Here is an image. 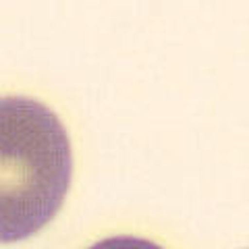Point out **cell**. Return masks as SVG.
<instances>
[{
  "label": "cell",
  "mask_w": 249,
  "mask_h": 249,
  "mask_svg": "<svg viewBox=\"0 0 249 249\" xmlns=\"http://www.w3.org/2000/svg\"><path fill=\"white\" fill-rule=\"evenodd\" d=\"M71 181V145L62 123L29 98L0 106V232L15 243L46 227Z\"/></svg>",
  "instance_id": "6da1fadb"
},
{
  "label": "cell",
  "mask_w": 249,
  "mask_h": 249,
  "mask_svg": "<svg viewBox=\"0 0 249 249\" xmlns=\"http://www.w3.org/2000/svg\"><path fill=\"white\" fill-rule=\"evenodd\" d=\"M89 249H162V247L137 237H112V239L98 241Z\"/></svg>",
  "instance_id": "7a4b0ae2"
}]
</instances>
